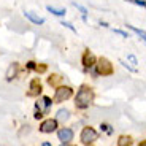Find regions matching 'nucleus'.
Returning <instances> with one entry per match:
<instances>
[{"instance_id":"obj_25","label":"nucleus","mask_w":146,"mask_h":146,"mask_svg":"<svg viewBox=\"0 0 146 146\" xmlns=\"http://www.w3.org/2000/svg\"><path fill=\"white\" fill-rule=\"evenodd\" d=\"M41 146H52V145L49 141H44V143H41Z\"/></svg>"},{"instance_id":"obj_3","label":"nucleus","mask_w":146,"mask_h":146,"mask_svg":"<svg viewBox=\"0 0 146 146\" xmlns=\"http://www.w3.org/2000/svg\"><path fill=\"white\" fill-rule=\"evenodd\" d=\"M73 97V88L72 86H59L56 88V92H54V102L57 103H62V102H67L68 99Z\"/></svg>"},{"instance_id":"obj_4","label":"nucleus","mask_w":146,"mask_h":146,"mask_svg":"<svg viewBox=\"0 0 146 146\" xmlns=\"http://www.w3.org/2000/svg\"><path fill=\"white\" fill-rule=\"evenodd\" d=\"M81 141L84 143V145H89V143H94L95 140L99 138V133H97V130H95L94 127H84L83 130H81V135H80Z\"/></svg>"},{"instance_id":"obj_24","label":"nucleus","mask_w":146,"mask_h":146,"mask_svg":"<svg viewBox=\"0 0 146 146\" xmlns=\"http://www.w3.org/2000/svg\"><path fill=\"white\" fill-rule=\"evenodd\" d=\"M100 26H102V27H110L108 24H106V22H103V21H100Z\"/></svg>"},{"instance_id":"obj_9","label":"nucleus","mask_w":146,"mask_h":146,"mask_svg":"<svg viewBox=\"0 0 146 146\" xmlns=\"http://www.w3.org/2000/svg\"><path fill=\"white\" fill-rule=\"evenodd\" d=\"M41 91H43V88H41L40 80H38V78H33L29 84V92H27V95H29V97H36V95L41 94Z\"/></svg>"},{"instance_id":"obj_23","label":"nucleus","mask_w":146,"mask_h":146,"mask_svg":"<svg viewBox=\"0 0 146 146\" xmlns=\"http://www.w3.org/2000/svg\"><path fill=\"white\" fill-rule=\"evenodd\" d=\"M46 70H48V67L44 65V64H43V65H40V64H38V65H36V70H35V72H38V73H44Z\"/></svg>"},{"instance_id":"obj_15","label":"nucleus","mask_w":146,"mask_h":146,"mask_svg":"<svg viewBox=\"0 0 146 146\" xmlns=\"http://www.w3.org/2000/svg\"><path fill=\"white\" fill-rule=\"evenodd\" d=\"M73 7L76 8V10H80V13L83 15V21H86V16H88V8H84L83 5H80V3H76V2H73Z\"/></svg>"},{"instance_id":"obj_17","label":"nucleus","mask_w":146,"mask_h":146,"mask_svg":"<svg viewBox=\"0 0 146 146\" xmlns=\"http://www.w3.org/2000/svg\"><path fill=\"white\" fill-rule=\"evenodd\" d=\"M36 65H38V64H36L35 60H29V62H26V68H27V70H30V72L36 70Z\"/></svg>"},{"instance_id":"obj_10","label":"nucleus","mask_w":146,"mask_h":146,"mask_svg":"<svg viewBox=\"0 0 146 146\" xmlns=\"http://www.w3.org/2000/svg\"><path fill=\"white\" fill-rule=\"evenodd\" d=\"M24 18L29 19V21L32 22V24H35V26H43L44 22H46V19L38 16V15H35L33 11H24Z\"/></svg>"},{"instance_id":"obj_6","label":"nucleus","mask_w":146,"mask_h":146,"mask_svg":"<svg viewBox=\"0 0 146 146\" xmlns=\"http://www.w3.org/2000/svg\"><path fill=\"white\" fill-rule=\"evenodd\" d=\"M95 62H97V59H95V56L92 54L89 49H86V51L83 52V57H81V64H83L84 70L88 72L89 68H92V67L95 65Z\"/></svg>"},{"instance_id":"obj_8","label":"nucleus","mask_w":146,"mask_h":146,"mask_svg":"<svg viewBox=\"0 0 146 146\" xmlns=\"http://www.w3.org/2000/svg\"><path fill=\"white\" fill-rule=\"evenodd\" d=\"M56 132H57V138L60 140V143H70L73 140V130L70 127H60Z\"/></svg>"},{"instance_id":"obj_19","label":"nucleus","mask_w":146,"mask_h":146,"mask_svg":"<svg viewBox=\"0 0 146 146\" xmlns=\"http://www.w3.org/2000/svg\"><path fill=\"white\" fill-rule=\"evenodd\" d=\"M119 64H121V65H122V67H124V68H127L129 72H133V73L137 72V68H135V67H130V65H129V64H125L124 60H119Z\"/></svg>"},{"instance_id":"obj_1","label":"nucleus","mask_w":146,"mask_h":146,"mask_svg":"<svg viewBox=\"0 0 146 146\" xmlns=\"http://www.w3.org/2000/svg\"><path fill=\"white\" fill-rule=\"evenodd\" d=\"M94 91H92L89 86H81L76 92V97H75V105L78 110H86L92 105L94 102Z\"/></svg>"},{"instance_id":"obj_2","label":"nucleus","mask_w":146,"mask_h":146,"mask_svg":"<svg viewBox=\"0 0 146 146\" xmlns=\"http://www.w3.org/2000/svg\"><path fill=\"white\" fill-rule=\"evenodd\" d=\"M94 68H95V72L99 73V76H110V75H113V72H114L113 64L110 62L106 57L97 59V62H95Z\"/></svg>"},{"instance_id":"obj_26","label":"nucleus","mask_w":146,"mask_h":146,"mask_svg":"<svg viewBox=\"0 0 146 146\" xmlns=\"http://www.w3.org/2000/svg\"><path fill=\"white\" fill-rule=\"evenodd\" d=\"M138 146H146V140H143V141L141 143H140V145Z\"/></svg>"},{"instance_id":"obj_7","label":"nucleus","mask_w":146,"mask_h":146,"mask_svg":"<svg viewBox=\"0 0 146 146\" xmlns=\"http://www.w3.org/2000/svg\"><path fill=\"white\" fill-rule=\"evenodd\" d=\"M19 70H21L19 62H11L10 65H8L7 72H5V80H7V81L16 80V78H18V75H19Z\"/></svg>"},{"instance_id":"obj_16","label":"nucleus","mask_w":146,"mask_h":146,"mask_svg":"<svg viewBox=\"0 0 146 146\" xmlns=\"http://www.w3.org/2000/svg\"><path fill=\"white\" fill-rule=\"evenodd\" d=\"M130 143H132L130 137H125V135L119 137V140H117V146H130Z\"/></svg>"},{"instance_id":"obj_20","label":"nucleus","mask_w":146,"mask_h":146,"mask_svg":"<svg viewBox=\"0 0 146 146\" xmlns=\"http://www.w3.org/2000/svg\"><path fill=\"white\" fill-rule=\"evenodd\" d=\"M100 129L105 130L106 133H113V129H111V125H108V124H102V125H100Z\"/></svg>"},{"instance_id":"obj_5","label":"nucleus","mask_w":146,"mask_h":146,"mask_svg":"<svg viewBox=\"0 0 146 146\" xmlns=\"http://www.w3.org/2000/svg\"><path fill=\"white\" fill-rule=\"evenodd\" d=\"M59 129V122L57 119H51V117H48V119H44L43 122L40 124V132L41 133H52V132H56Z\"/></svg>"},{"instance_id":"obj_13","label":"nucleus","mask_w":146,"mask_h":146,"mask_svg":"<svg viewBox=\"0 0 146 146\" xmlns=\"http://www.w3.org/2000/svg\"><path fill=\"white\" fill-rule=\"evenodd\" d=\"M56 119H57V122H65V121L70 119V111L67 108H60L57 111V114H56Z\"/></svg>"},{"instance_id":"obj_12","label":"nucleus","mask_w":146,"mask_h":146,"mask_svg":"<svg viewBox=\"0 0 146 146\" xmlns=\"http://www.w3.org/2000/svg\"><path fill=\"white\" fill-rule=\"evenodd\" d=\"M46 10L51 13V15L57 16V18H64V16L67 15V10L65 8H57V7H52V5H48Z\"/></svg>"},{"instance_id":"obj_22","label":"nucleus","mask_w":146,"mask_h":146,"mask_svg":"<svg viewBox=\"0 0 146 146\" xmlns=\"http://www.w3.org/2000/svg\"><path fill=\"white\" fill-rule=\"evenodd\" d=\"M127 60H130L133 65H137V64H138V59H137L133 54H127Z\"/></svg>"},{"instance_id":"obj_18","label":"nucleus","mask_w":146,"mask_h":146,"mask_svg":"<svg viewBox=\"0 0 146 146\" xmlns=\"http://www.w3.org/2000/svg\"><path fill=\"white\" fill-rule=\"evenodd\" d=\"M60 26H64V27H67L68 30H72L73 33H76V29L73 27V24H70V22H67V21H60Z\"/></svg>"},{"instance_id":"obj_14","label":"nucleus","mask_w":146,"mask_h":146,"mask_svg":"<svg viewBox=\"0 0 146 146\" xmlns=\"http://www.w3.org/2000/svg\"><path fill=\"white\" fill-rule=\"evenodd\" d=\"M127 27H129V29L132 30V32H135L137 35H138L140 38H141V40H143V41H146V32H145V30L138 29V27H135V26H130V24H127Z\"/></svg>"},{"instance_id":"obj_21","label":"nucleus","mask_w":146,"mask_h":146,"mask_svg":"<svg viewBox=\"0 0 146 146\" xmlns=\"http://www.w3.org/2000/svg\"><path fill=\"white\" fill-rule=\"evenodd\" d=\"M113 30H114V33H117V35L124 36V38H129V33L124 32V30H121V29H113Z\"/></svg>"},{"instance_id":"obj_27","label":"nucleus","mask_w":146,"mask_h":146,"mask_svg":"<svg viewBox=\"0 0 146 146\" xmlns=\"http://www.w3.org/2000/svg\"><path fill=\"white\" fill-rule=\"evenodd\" d=\"M60 146H68V143H62V145H60Z\"/></svg>"},{"instance_id":"obj_11","label":"nucleus","mask_w":146,"mask_h":146,"mask_svg":"<svg viewBox=\"0 0 146 146\" xmlns=\"http://www.w3.org/2000/svg\"><path fill=\"white\" fill-rule=\"evenodd\" d=\"M62 75H57V73H52L48 76V84L49 86H54V88H59V86H62Z\"/></svg>"}]
</instances>
